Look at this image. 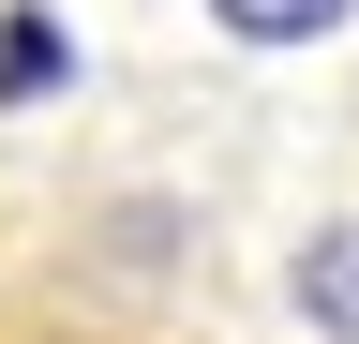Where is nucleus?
<instances>
[{
	"instance_id": "f257e3e1",
	"label": "nucleus",
	"mask_w": 359,
	"mask_h": 344,
	"mask_svg": "<svg viewBox=\"0 0 359 344\" xmlns=\"http://www.w3.org/2000/svg\"><path fill=\"white\" fill-rule=\"evenodd\" d=\"M344 0H224V30H255V46H299V30H330Z\"/></svg>"
}]
</instances>
